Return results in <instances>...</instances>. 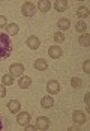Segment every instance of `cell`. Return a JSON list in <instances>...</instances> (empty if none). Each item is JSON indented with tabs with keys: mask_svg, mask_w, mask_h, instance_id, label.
Wrapping results in <instances>:
<instances>
[{
	"mask_svg": "<svg viewBox=\"0 0 90 131\" xmlns=\"http://www.w3.org/2000/svg\"><path fill=\"white\" fill-rule=\"evenodd\" d=\"M12 51V42L8 33L0 32V59H6Z\"/></svg>",
	"mask_w": 90,
	"mask_h": 131,
	"instance_id": "6da1fadb",
	"label": "cell"
},
{
	"mask_svg": "<svg viewBox=\"0 0 90 131\" xmlns=\"http://www.w3.org/2000/svg\"><path fill=\"white\" fill-rule=\"evenodd\" d=\"M21 12L24 17H33L35 12H36V5H33L32 2H26L21 8Z\"/></svg>",
	"mask_w": 90,
	"mask_h": 131,
	"instance_id": "7a4b0ae2",
	"label": "cell"
},
{
	"mask_svg": "<svg viewBox=\"0 0 90 131\" xmlns=\"http://www.w3.org/2000/svg\"><path fill=\"white\" fill-rule=\"evenodd\" d=\"M23 71H24V66L21 65V63H14V65L9 66V74H11L12 77H18V75H21Z\"/></svg>",
	"mask_w": 90,
	"mask_h": 131,
	"instance_id": "3957f363",
	"label": "cell"
},
{
	"mask_svg": "<svg viewBox=\"0 0 90 131\" xmlns=\"http://www.w3.org/2000/svg\"><path fill=\"white\" fill-rule=\"evenodd\" d=\"M17 122H18L20 125L26 127L27 124L30 122V115H29L27 112H18V115H17Z\"/></svg>",
	"mask_w": 90,
	"mask_h": 131,
	"instance_id": "277c9868",
	"label": "cell"
},
{
	"mask_svg": "<svg viewBox=\"0 0 90 131\" xmlns=\"http://www.w3.org/2000/svg\"><path fill=\"white\" fill-rule=\"evenodd\" d=\"M72 119H74V122H77V124H84L86 121H87V116H86V113L84 112H81V110H75L74 113H72Z\"/></svg>",
	"mask_w": 90,
	"mask_h": 131,
	"instance_id": "5b68a950",
	"label": "cell"
},
{
	"mask_svg": "<svg viewBox=\"0 0 90 131\" xmlns=\"http://www.w3.org/2000/svg\"><path fill=\"white\" fill-rule=\"evenodd\" d=\"M36 128L38 130H48L50 128V121L45 116H39L36 119Z\"/></svg>",
	"mask_w": 90,
	"mask_h": 131,
	"instance_id": "8992f818",
	"label": "cell"
},
{
	"mask_svg": "<svg viewBox=\"0 0 90 131\" xmlns=\"http://www.w3.org/2000/svg\"><path fill=\"white\" fill-rule=\"evenodd\" d=\"M47 89H48V92L50 93H59L60 92V84H59V81L57 80H50L48 81V84H47Z\"/></svg>",
	"mask_w": 90,
	"mask_h": 131,
	"instance_id": "52a82bcc",
	"label": "cell"
},
{
	"mask_svg": "<svg viewBox=\"0 0 90 131\" xmlns=\"http://www.w3.org/2000/svg\"><path fill=\"white\" fill-rule=\"evenodd\" d=\"M48 54H50V57H53V59H59L63 54V51H62V48L59 45H51L48 48Z\"/></svg>",
	"mask_w": 90,
	"mask_h": 131,
	"instance_id": "ba28073f",
	"label": "cell"
},
{
	"mask_svg": "<svg viewBox=\"0 0 90 131\" xmlns=\"http://www.w3.org/2000/svg\"><path fill=\"white\" fill-rule=\"evenodd\" d=\"M27 45H29V48H32V50H38L39 45H41L38 36H29V38H27Z\"/></svg>",
	"mask_w": 90,
	"mask_h": 131,
	"instance_id": "9c48e42d",
	"label": "cell"
},
{
	"mask_svg": "<svg viewBox=\"0 0 90 131\" xmlns=\"http://www.w3.org/2000/svg\"><path fill=\"white\" fill-rule=\"evenodd\" d=\"M54 9L57 11V12H63L68 9V2L66 0H57L56 3H54Z\"/></svg>",
	"mask_w": 90,
	"mask_h": 131,
	"instance_id": "30bf717a",
	"label": "cell"
},
{
	"mask_svg": "<svg viewBox=\"0 0 90 131\" xmlns=\"http://www.w3.org/2000/svg\"><path fill=\"white\" fill-rule=\"evenodd\" d=\"M38 8L41 12H48L51 9V3L48 0H41V2H38Z\"/></svg>",
	"mask_w": 90,
	"mask_h": 131,
	"instance_id": "8fae6325",
	"label": "cell"
},
{
	"mask_svg": "<svg viewBox=\"0 0 90 131\" xmlns=\"http://www.w3.org/2000/svg\"><path fill=\"white\" fill-rule=\"evenodd\" d=\"M57 26H59L60 30H68L71 27V21H69V18H60L57 21Z\"/></svg>",
	"mask_w": 90,
	"mask_h": 131,
	"instance_id": "7c38bea8",
	"label": "cell"
},
{
	"mask_svg": "<svg viewBox=\"0 0 90 131\" xmlns=\"http://www.w3.org/2000/svg\"><path fill=\"white\" fill-rule=\"evenodd\" d=\"M20 107H21V104H20L17 100H11L9 104H8V108H9L12 113H18V112H20Z\"/></svg>",
	"mask_w": 90,
	"mask_h": 131,
	"instance_id": "4fadbf2b",
	"label": "cell"
},
{
	"mask_svg": "<svg viewBox=\"0 0 90 131\" xmlns=\"http://www.w3.org/2000/svg\"><path fill=\"white\" fill-rule=\"evenodd\" d=\"M41 104H42L44 108H50V107L54 105V101H53L51 96H44V98H42V101H41Z\"/></svg>",
	"mask_w": 90,
	"mask_h": 131,
	"instance_id": "5bb4252c",
	"label": "cell"
},
{
	"mask_svg": "<svg viewBox=\"0 0 90 131\" xmlns=\"http://www.w3.org/2000/svg\"><path fill=\"white\" fill-rule=\"evenodd\" d=\"M77 15L78 18H87V15H89V8L87 6H80L77 11Z\"/></svg>",
	"mask_w": 90,
	"mask_h": 131,
	"instance_id": "9a60e30c",
	"label": "cell"
},
{
	"mask_svg": "<svg viewBox=\"0 0 90 131\" xmlns=\"http://www.w3.org/2000/svg\"><path fill=\"white\" fill-rule=\"evenodd\" d=\"M18 84H20L21 89H27V88L32 84V79H30V77H23V79H20V83H18Z\"/></svg>",
	"mask_w": 90,
	"mask_h": 131,
	"instance_id": "2e32d148",
	"label": "cell"
},
{
	"mask_svg": "<svg viewBox=\"0 0 90 131\" xmlns=\"http://www.w3.org/2000/svg\"><path fill=\"white\" fill-rule=\"evenodd\" d=\"M6 30H8L9 35L15 36V35L18 33V24H15V23H12V24H6Z\"/></svg>",
	"mask_w": 90,
	"mask_h": 131,
	"instance_id": "e0dca14e",
	"label": "cell"
},
{
	"mask_svg": "<svg viewBox=\"0 0 90 131\" xmlns=\"http://www.w3.org/2000/svg\"><path fill=\"white\" fill-rule=\"evenodd\" d=\"M47 66H48V63H47L44 59H38V60L35 62V68H36L38 71H44V69H47Z\"/></svg>",
	"mask_w": 90,
	"mask_h": 131,
	"instance_id": "ac0fdd59",
	"label": "cell"
},
{
	"mask_svg": "<svg viewBox=\"0 0 90 131\" xmlns=\"http://www.w3.org/2000/svg\"><path fill=\"white\" fill-rule=\"evenodd\" d=\"M2 83H3V86H12L14 84V79L11 74H5L3 77H2Z\"/></svg>",
	"mask_w": 90,
	"mask_h": 131,
	"instance_id": "d6986e66",
	"label": "cell"
},
{
	"mask_svg": "<svg viewBox=\"0 0 90 131\" xmlns=\"http://www.w3.org/2000/svg\"><path fill=\"white\" fill-rule=\"evenodd\" d=\"M89 41H90V36L87 35V33H84V35H81V36H80L78 42H80V44H81L83 47H89V45H90Z\"/></svg>",
	"mask_w": 90,
	"mask_h": 131,
	"instance_id": "ffe728a7",
	"label": "cell"
},
{
	"mask_svg": "<svg viewBox=\"0 0 90 131\" xmlns=\"http://www.w3.org/2000/svg\"><path fill=\"white\" fill-rule=\"evenodd\" d=\"M86 29H87V24H86L83 20H80L77 24H75V30L80 32V33H84V30H86Z\"/></svg>",
	"mask_w": 90,
	"mask_h": 131,
	"instance_id": "44dd1931",
	"label": "cell"
},
{
	"mask_svg": "<svg viewBox=\"0 0 90 131\" xmlns=\"http://www.w3.org/2000/svg\"><path fill=\"white\" fill-rule=\"evenodd\" d=\"M71 84H72V88H81L83 86V80L80 79V77H74V79L71 80Z\"/></svg>",
	"mask_w": 90,
	"mask_h": 131,
	"instance_id": "7402d4cb",
	"label": "cell"
},
{
	"mask_svg": "<svg viewBox=\"0 0 90 131\" xmlns=\"http://www.w3.org/2000/svg\"><path fill=\"white\" fill-rule=\"evenodd\" d=\"M54 41H56V42H63L65 41L63 32H56V33H54Z\"/></svg>",
	"mask_w": 90,
	"mask_h": 131,
	"instance_id": "603a6c76",
	"label": "cell"
},
{
	"mask_svg": "<svg viewBox=\"0 0 90 131\" xmlns=\"http://www.w3.org/2000/svg\"><path fill=\"white\" fill-rule=\"evenodd\" d=\"M83 69H84V72H90V60H86L84 62V65H83Z\"/></svg>",
	"mask_w": 90,
	"mask_h": 131,
	"instance_id": "cb8c5ba5",
	"label": "cell"
},
{
	"mask_svg": "<svg viewBox=\"0 0 90 131\" xmlns=\"http://www.w3.org/2000/svg\"><path fill=\"white\" fill-rule=\"evenodd\" d=\"M6 26V17H3V15H0V29L2 27Z\"/></svg>",
	"mask_w": 90,
	"mask_h": 131,
	"instance_id": "d4e9b609",
	"label": "cell"
},
{
	"mask_svg": "<svg viewBox=\"0 0 90 131\" xmlns=\"http://www.w3.org/2000/svg\"><path fill=\"white\" fill-rule=\"evenodd\" d=\"M24 130L26 131H35L36 130V125H29V124H27L26 127H24Z\"/></svg>",
	"mask_w": 90,
	"mask_h": 131,
	"instance_id": "484cf974",
	"label": "cell"
},
{
	"mask_svg": "<svg viewBox=\"0 0 90 131\" xmlns=\"http://www.w3.org/2000/svg\"><path fill=\"white\" fill-rule=\"evenodd\" d=\"M6 96V89L3 86H0V98H5Z\"/></svg>",
	"mask_w": 90,
	"mask_h": 131,
	"instance_id": "4316f807",
	"label": "cell"
},
{
	"mask_svg": "<svg viewBox=\"0 0 90 131\" xmlns=\"http://www.w3.org/2000/svg\"><path fill=\"white\" fill-rule=\"evenodd\" d=\"M84 101H86V104H87V105L90 104V93H89V92L86 93V96H84Z\"/></svg>",
	"mask_w": 90,
	"mask_h": 131,
	"instance_id": "83f0119b",
	"label": "cell"
},
{
	"mask_svg": "<svg viewBox=\"0 0 90 131\" xmlns=\"http://www.w3.org/2000/svg\"><path fill=\"white\" fill-rule=\"evenodd\" d=\"M3 124H6V122H5V119L0 116V130H3Z\"/></svg>",
	"mask_w": 90,
	"mask_h": 131,
	"instance_id": "f1b7e54d",
	"label": "cell"
}]
</instances>
